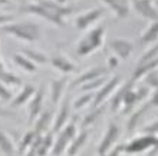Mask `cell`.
<instances>
[{"label":"cell","mask_w":158,"mask_h":156,"mask_svg":"<svg viewBox=\"0 0 158 156\" xmlns=\"http://www.w3.org/2000/svg\"><path fill=\"white\" fill-rule=\"evenodd\" d=\"M0 30L9 36H13L23 42L33 43L40 37V27L33 22H19L0 26Z\"/></svg>","instance_id":"1"},{"label":"cell","mask_w":158,"mask_h":156,"mask_svg":"<svg viewBox=\"0 0 158 156\" xmlns=\"http://www.w3.org/2000/svg\"><path fill=\"white\" fill-rule=\"evenodd\" d=\"M104 36H105V26H96L95 29H92L89 33H86L85 36L78 42L76 46V53L79 56H88V54L94 53L95 50H98L104 43Z\"/></svg>","instance_id":"2"},{"label":"cell","mask_w":158,"mask_h":156,"mask_svg":"<svg viewBox=\"0 0 158 156\" xmlns=\"http://www.w3.org/2000/svg\"><path fill=\"white\" fill-rule=\"evenodd\" d=\"M76 135H78V127H76L75 120H72L58 132V138L55 139L53 148H52V155L62 156L68 150V146L71 145L72 140L75 139Z\"/></svg>","instance_id":"3"},{"label":"cell","mask_w":158,"mask_h":156,"mask_svg":"<svg viewBox=\"0 0 158 156\" xmlns=\"http://www.w3.org/2000/svg\"><path fill=\"white\" fill-rule=\"evenodd\" d=\"M150 94V89L147 86H142L139 89H134V83L128 87V90L125 92L124 100H122V106H121V112L122 113H129L134 107L137 106L139 102L145 100Z\"/></svg>","instance_id":"4"},{"label":"cell","mask_w":158,"mask_h":156,"mask_svg":"<svg viewBox=\"0 0 158 156\" xmlns=\"http://www.w3.org/2000/svg\"><path fill=\"white\" fill-rule=\"evenodd\" d=\"M157 139H158V136L147 135V133H144L142 136L135 138V139H132L129 143L125 145L124 146V153L134 156V155L144 153V152H147V150H151V149L154 148Z\"/></svg>","instance_id":"5"},{"label":"cell","mask_w":158,"mask_h":156,"mask_svg":"<svg viewBox=\"0 0 158 156\" xmlns=\"http://www.w3.org/2000/svg\"><path fill=\"white\" fill-rule=\"evenodd\" d=\"M22 12L29 13V14H35V16H39V17H42V19H46L48 22H50V23H53V25H56V26H60V27L65 26V22H63L62 17L58 16L53 10H50V9L48 7V6H45L42 2H39V3H36V4H27V6H25V7L22 9Z\"/></svg>","instance_id":"6"},{"label":"cell","mask_w":158,"mask_h":156,"mask_svg":"<svg viewBox=\"0 0 158 156\" xmlns=\"http://www.w3.org/2000/svg\"><path fill=\"white\" fill-rule=\"evenodd\" d=\"M118 138H119V127H118V125L111 122L108 125V127H106V132H105L102 140L98 145V155L99 156L106 155L114 148V145L117 143Z\"/></svg>","instance_id":"7"},{"label":"cell","mask_w":158,"mask_h":156,"mask_svg":"<svg viewBox=\"0 0 158 156\" xmlns=\"http://www.w3.org/2000/svg\"><path fill=\"white\" fill-rule=\"evenodd\" d=\"M119 83H121V78L118 76V74H115L114 78L108 79V80L105 82L104 86L96 90L95 98H94V105H92V106H94V107L101 106V105L106 100V98H108L109 94H112L114 92L117 90V87H118V85H119Z\"/></svg>","instance_id":"8"},{"label":"cell","mask_w":158,"mask_h":156,"mask_svg":"<svg viewBox=\"0 0 158 156\" xmlns=\"http://www.w3.org/2000/svg\"><path fill=\"white\" fill-rule=\"evenodd\" d=\"M108 67H102V66H94L91 69H88L86 72H83L82 74H79L76 79H73L69 85V89H73L76 86H82L85 83L91 82L94 79H98L101 76H106L108 74Z\"/></svg>","instance_id":"9"},{"label":"cell","mask_w":158,"mask_h":156,"mask_svg":"<svg viewBox=\"0 0 158 156\" xmlns=\"http://www.w3.org/2000/svg\"><path fill=\"white\" fill-rule=\"evenodd\" d=\"M132 6L141 17L151 22H158V10L152 0H132Z\"/></svg>","instance_id":"10"},{"label":"cell","mask_w":158,"mask_h":156,"mask_svg":"<svg viewBox=\"0 0 158 156\" xmlns=\"http://www.w3.org/2000/svg\"><path fill=\"white\" fill-rule=\"evenodd\" d=\"M104 16V9L95 7L89 10V12L83 13L81 16H78L75 19V27L79 30H86L91 25H94L95 22H98L101 17Z\"/></svg>","instance_id":"11"},{"label":"cell","mask_w":158,"mask_h":156,"mask_svg":"<svg viewBox=\"0 0 158 156\" xmlns=\"http://www.w3.org/2000/svg\"><path fill=\"white\" fill-rule=\"evenodd\" d=\"M43 102H45V93H43V86H40L39 89H36V93L33 94V98L30 99L29 110H27L29 123L38 119V116L43 112Z\"/></svg>","instance_id":"12"},{"label":"cell","mask_w":158,"mask_h":156,"mask_svg":"<svg viewBox=\"0 0 158 156\" xmlns=\"http://www.w3.org/2000/svg\"><path fill=\"white\" fill-rule=\"evenodd\" d=\"M114 54L121 60H127L134 50V45L127 39H114L109 45Z\"/></svg>","instance_id":"13"},{"label":"cell","mask_w":158,"mask_h":156,"mask_svg":"<svg viewBox=\"0 0 158 156\" xmlns=\"http://www.w3.org/2000/svg\"><path fill=\"white\" fill-rule=\"evenodd\" d=\"M69 116H71V99L66 96V98L63 99L62 105H60V109H59V113H58V116H56V119H55L52 132H53V133H58V132L68 123Z\"/></svg>","instance_id":"14"},{"label":"cell","mask_w":158,"mask_h":156,"mask_svg":"<svg viewBox=\"0 0 158 156\" xmlns=\"http://www.w3.org/2000/svg\"><path fill=\"white\" fill-rule=\"evenodd\" d=\"M102 2L112 10V13L119 20L129 16V10H131L129 0H102Z\"/></svg>","instance_id":"15"},{"label":"cell","mask_w":158,"mask_h":156,"mask_svg":"<svg viewBox=\"0 0 158 156\" xmlns=\"http://www.w3.org/2000/svg\"><path fill=\"white\" fill-rule=\"evenodd\" d=\"M68 86V78L62 76L59 79H53L50 82V100L53 105H58L63 96V90Z\"/></svg>","instance_id":"16"},{"label":"cell","mask_w":158,"mask_h":156,"mask_svg":"<svg viewBox=\"0 0 158 156\" xmlns=\"http://www.w3.org/2000/svg\"><path fill=\"white\" fill-rule=\"evenodd\" d=\"M50 65L53 66V69L59 70L60 73L63 74H68V73H72L73 70H75V66H73V63L71 62V60H68L63 54H55V56H52L50 58Z\"/></svg>","instance_id":"17"},{"label":"cell","mask_w":158,"mask_h":156,"mask_svg":"<svg viewBox=\"0 0 158 156\" xmlns=\"http://www.w3.org/2000/svg\"><path fill=\"white\" fill-rule=\"evenodd\" d=\"M35 93H36V87L32 86V85H25L22 87V90L19 92V94L10 102V107H19L25 103L30 102V99L33 98Z\"/></svg>","instance_id":"18"},{"label":"cell","mask_w":158,"mask_h":156,"mask_svg":"<svg viewBox=\"0 0 158 156\" xmlns=\"http://www.w3.org/2000/svg\"><path fill=\"white\" fill-rule=\"evenodd\" d=\"M154 69H158V58L152 59V60H148V62H144V63H138L135 70H134L132 76H131V80L132 82H137L138 79L144 78L148 72Z\"/></svg>","instance_id":"19"},{"label":"cell","mask_w":158,"mask_h":156,"mask_svg":"<svg viewBox=\"0 0 158 156\" xmlns=\"http://www.w3.org/2000/svg\"><path fill=\"white\" fill-rule=\"evenodd\" d=\"M132 83H135V82H132V80H128L127 83H124L122 86L119 87V89H117L115 90V93H112L114 96H112V99H111V112L112 113H117V112H119L121 110V106H122V100H124V96H125V92L128 90V87L132 85Z\"/></svg>","instance_id":"20"},{"label":"cell","mask_w":158,"mask_h":156,"mask_svg":"<svg viewBox=\"0 0 158 156\" xmlns=\"http://www.w3.org/2000/svg\"><path fill=\"white\" fill-rule=\"evenodd\" d=\"M88 136H89V130H88V129H82V132L78 133V135L75 136V139L71 142V145L68 146V150H66L68 156H75L76 153L79 152V149L85 145Z\"/></svg>","instance_id":"21"},{"label":"cell","mask_w":158,"mask_h":156,"mask_svg":"<svg viewBox=\"0 0 158 156\" xmlns=\"http://www.w3.org/2000/svg\"><path fill=\"white\" fill-rule=\"evenodd\" d=\"M50 119H52V112L50 110H43L38 116L36 123H35V129H33L36 132V135L39 136L45 135V132H48V127L50 125Z\"/></svg>","instance_id":"22"},{"label":"cell","mask_w":158,"mask_h":156,"mask_svg":"<svg viewBox=\"0 0 158 156\" xmlns=\"http://www.w3.org/2000/svg\"><path fill=\"white\" fill-rule=\"evenodd\" d=\"M13 62H15L16 66H19L20 69H23L25 72H29V73H33V72L38 70L36 65H35L30 59L26 58L23 53H15L13 54Z\"/></svg>","instance_id":"23"},{"label":"cell","mask_w":158,"mask_h":156,"mask_svg":"<svg viewBox=\"0 0 158 156\" xmlns=\"http://www.w3.org/2000/svg\"><path fill=\"white\" fill-rule=\"evenodd\" d=\"M148 109H151L150 103H145L144 106H141L138 110H135L132 115H131V118H129V120H128V125H127L128 132H134L135 129H137V126H138V123H139L141 118L145 115V112H148Z\"/></svg>","instance_id":"24"},{"label":"cell","mask_w":158,"mask_h":156,"mask_svg":"<svg viewBox=\"0 0 158 156\" xmlns=\"http://www.w3.org/2000/svg\"><path fill=\"white\" fill-rule=\"evenodd\" d=\"M53 143H55L53 132H48L45 136H42L40 143H39V146H38V156L48 155V152L53 148Z\"/></svg>","instance_id":"25"},{"label":"cell","mask_w":158,"mask_h":156,"mask_svg":"<svg viewBox=\"0 0 158 156\" xmlns=\"http://www.w3.org/2000/svg\"><path fill=\"white\" fill-rule=\"evenodd\" d=\"M22 53L25 54L27 59H30L35 65H46V63L49 62V58H48V54L42 53L39 50H35V49H23L22 50Z\"/></svg>","instance_id":"26"},{"label":"cell","mask_w":158,"mask_h":156,"mask_svg":"<svg viewBox=\"0 0 158 156\" xmlns=\"http://www.w3.org/2000/svg\"><path fill=\"white\" fill-rule=\"evenodd\" d=\"M141 42L144 45H150V43L158 42V22H151L148 29L141 34Z\"/></svg>","instance_id":"27"},{"label":"cell","mask_w":158,"mask_h":156,"mask_svg":"<svg viewBox=\"0 0 158 156\" xmlns=\"http://www.w3.org/2000/svg\"><path fill=\"white\" fill-rule=\"evenodd\" d=\"M104 110H105V106H104V105H101V106H98V107H94V110L89 112V113H88V115L83 118L81 127H82V129H88V127L91 126V125H94L96 120H98L101 116H102Z\"/></svg>","instance_id":"28"},{"label":"cell","mask_w":158,"mask_h":156,"mask_svg":"<svg viewBox=\"0 0 158 156\" xmlns=\"http://www.w3.org/2000/svg\"><path fill=\"white\" fill-rule=\"evenodd\" d=\"M0 152L4 153L6 156H13L16 152V148H15L12 139L7 136V133L2 130H0Z\"/></svg>","instance_id":"29"},{"label":"cell","mask_w":158,"mask_h":156,"mask_svg":"<svg viewBox=\"0 0 158 156\" xmlns=\"http://www.w3.org/2000/svg\"><path fill=\"white\" fill-rule=\"evenodd\" d=\"M0 82L4 83L10 89L12 87L22 86V79L19 76H16V74H13V73H9V72H4V70L0 72Z\"/></svg>","instance_id":"30"},{"label":"cell","mask_w":158,"mask_h":156,"mask_svg":"<svg viewBox=\"0 0 158 156\" xmlns=\"http://www.w3.org/2000/svg\"><path fill=\"white\" fill-rule=\"evenodd\" d=\"M36 136H39V135H36V132L35 130H29V132H26L25 133V136L22 138V140H20V143H19V148H17V152L20 153H26V150L32 146V143L35 142V139H36Z\"/></svg>","instance_id":"31"},{"label":"cell","mask_w":158,"mask_h":156,"mask_svg":"<svg viewBox=\"0 0 158 156\" xmlns=\"http://www.w3.org/2000/svg\"><path fill=\"white\" fill-rule=\"evenodd\" d=\"M106 80H108V79H106V76H101V78L94 79V80H91V82H88V83H85V85H82V86H81V89H82L83 92L98 90V89H101V87L104 86Z\"/></svg>","instance_id":"32"},{"label":"cell","mask_w":158,"mask_h":156,"mask_svg":"<svg viewBox=\"0 0 158 156\" xmlns=\"http://www.w3.org/2000/svg\"><path fill=\"white\" fill-rule=\"evenodd\" d=\"M144 83L148 89H158V69H154L148 72L144 76Z\"/></svg>","instance_id":"33"},{"label":"cell","mask_w":158,"mask_h":156,"mask_svg":"<svg viewBox=\"0 0 158 156\" xmlns=\"http://www.w3.org/2000/svg\"><path fill=\"white\" fill-rule=\"evenodd\" d=\"M94 98H95V94L92 93V92H91V93H89V92H86V93L82 94L81 98L75 99V102H73V105H72V106H73V109H76V110H78V109H82L83 106H86L88 103L94 102Z\"/></svg>","instance_id":"34"},{"label":"cell","mask_w":158,"mask_h":156,"mask_svg":"<svg viewBox=\"0 0 158 156\" xmlns=\"http://www.w3.org/2000/svg\"><path fill=\"white\" fill-rule=\"evenodd\" d=\"M155 58H158V42H155V45L152 46V47H150L147 52L142 53V56H141V59H139L138 63L148 62V60H152V59H155Z\"/></svg>","instance_id":"35"},{"label":"cell","mask_w":158,"mask_h":156,"mask_svg":"<svg viewBox=\"0 0 158 156\" xmlns=\"http://www.w3.org/2000/svg\"><path fill=\"white\" fill-rule=\"evenodd\" d=\"M13 96V92L9 86H6L4 83L0 82V100L2 102H9Z\"/></svg>","instance_id":"36"},{"label":"cell","mask_w":158,"mask_h":156,"mask_svg":"<svg viewBox=\"0 0 158 156\" xmlns=\"http://www.w3.org/2000/svg\"><path fill=\"white\" fill-rule=\"evenodd\" d=\"M142 133H147V135H158V116L155 118L151 123H148L147 126L142 127Z\"/></svg>","instance_id":"37"},{"label":"cell","mask_w":158,"mask_h":156,"mask_svg":"<svg viewBox=\"0 0 158 156\" xmlns=\"http://www.w3.org/2000/svg\"><path fill=\"white\" fill-rule=\"evenodd\" d=\"M124 146L125 145H118V146L112 148L106 155H104V156H119L121 153H124Z\"/></svg>","instance_id":"38"},{"label":"cell","mask_w":158,"mask_h":156,"mask_svg":"<svg viewBox=\"0 0 158 156\" xmlns=\"http://www.w3.org/2000/svg\"><path fill=\"white\" fill-rule=\"evenodd\" d=\"M118 63H119V59H118L115 54L109 56L108 58V69H115L118 66Z\"/></svg>","instance_id":"39"},{"label":"cell","mask_w":158,"mask_h":156,"mask_svg":"<svg viewBox=\"0 0 158 156\" xmlns=\"http://www.w3.org/2000/svg\"><path fill=\"white\" fill-rule=\"evenodd\" d=\"M12 20H13L12 14H2V13H0V26L7 25V23H10Z\"/></svg>","instance_id":"40"},{"label":"cell","mask_w":158,"mask_h":156,"mask_svg":"<svg viewBox=\"0 0 158 156\" xmlns=\"http://www.w3.org/2000/svg\"><path fill=\"white\" fill-rule=\"evenodd\" d=\"M148 103H150L151 107H158V89H155L154 94H152V98H151V100Z\"/></svg>","instance_id":"41"},{"label":"cell","mask_w":158,"mask_h":156,"mask_svg":"<svg viewBox=\"0 0 158 156\" xmlns=\"http://www.w3.org/2000/svg\"><path fill=\"white\" fill-rule=\"evenodd\" d=\"M158 153V139H157V142H155V145H154V148L151 149L150 152H148V155L150 156H155Z\"/></svg>","instance_id":"42"},{"label":"cell","mask_w":158,"mask_h":156,"mask_svg":"<svg viewBox=\"0 0 158 156\" xmlns=\"http://www.w3.org/2000/svg\"><path fill=\"white\" fill-rule=\"evenodd\" d=\"M55 2H56V3H59V4H62V6H63V4L66 3L68 0H55Z\"/></svg>","instance_id":"43"},{"label":"cell","mask_w":158,"mask_h":156,"mask_svg":"<svg viewBox=\"0 0 158 156\" xmlns=\"http://www.w3.org/2000/svg\"><path fill=\"white\" fill-rule=\"evenodd\" d=\"M10 0H0V4H9Z\"/></svg>","instance_id":"44"},{"label":"cell","mask_w":158,"mask_h":156,"mask_svg":"<svg viewBox=\"0 0 158 156\" xmlns=\"http://www.w3.org/2000/svg\"><path fill=\"white\" fill-rule=\"evenodd\" d=\"M3 70V63H2V60H0V72Z\"/></svg>","instance_id":"45"},{"label":"cell","mask_w":158,"mask_h":156,"mask_svg":"<svg viewBox=\"0 0 158 156\" xmlns=\"http://www.w3.org/2000/svg\"><path fill=\"white\" fill-rule=\"evenodd\" d=\"M119 156H132V155H127V153H121Z\"/></svg>","instance_id":"46"},{"label":"cell","mask_w":158,"mask_h":156,"mask_svg":"<svg viewBox=\"0 0 158 156\" xmlns=\"http://www.w3.org/2000/svg\"><path fill=\"white\" fill-rule=\"evenodd\" d=\"M154 3H155V6H158V0H154Z\"/></svg>","instance_id":"47"},{"label":"cell","mask_w":158,"mask_h":156,"mask_svg":"<svg viewBox=\"0 0 158 156\" xmlns=\"http://www.w3.org/2000/svg\"><path fill=\"white\" fill-rule=\"evenodd\" d=\"M35 2H38V3H39V2H42V0H35Z\"/></svg>","instance_id":"48"},{"label":"cell","mask_w":158,"mask_h":156,"mask_svg":"<svg viewBox=\"0 0 158 156\" xmlns=\"http://www.w3.org/2000/svg\"><path fill=\"white\" fill-rule=\"evenodd\" d=\"M17 2H22V0H17Z\"/></svg>","instance_id":"49"}]
</instances>
